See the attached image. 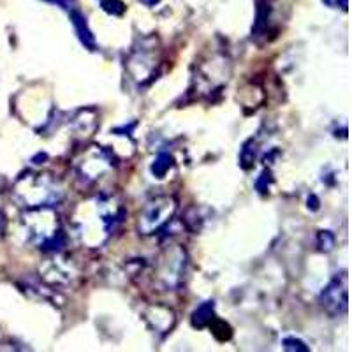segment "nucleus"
Wrapping results in <instances>:
<instances>
[{
	"mask_svg": "<svg viewBox=\"0 0 352 352\" xmlns=\"http://www.w3.org/2000/svg\"><path fill=\"white\" fill-rule=\"evenodd\" d=\"M125 210L113 196H99L83 203L74 212V228L81 241L88 247H97L111 236L124 220Z\"/></svg>",
	"mask_w": 352,
	"mask_h": 352,
	"instance_id": "f257e3e1",
	"label": "nucleus"
},
{
	"mask_svg": "<svg viewBox=\"0 0 352 352\" xmlns=\"http://www.w3.org/2000/svg\"><path fill=\"white\" fill-rule=\"evenodd\" d=\"M64 196V185L50 173H23L12 187V199L25 210L55 206Z\"/></svg>",
	"mask_w": 352,
	"mask_h": 352,
	"instance_id": "f03ea898",
	"label": "nucleus"
},
{
	"mask_svg": "<svg viewBox=\"0 0 352 352\" xmlns=\"http://www.w3.org/2000/svg\"><path fill=\"white\" fill-rule=\"evenodd\" d=\"M28 243H32L44 254L62 252L67 247V236L60 228V220L53 206L27 210L21 217Z\"/></svg>",
	"mask_w": 352,
	"mask_h": 352,
	"instance_id": "7ed1b4c3",
	"label": "nucleus"
},
{
	"mask_svg": "<svg viewBox=\"0 0 352 352\" xmlns=\"http://www.w3.org/2000/svg\"><path fill=\"white\" fill-rule=\"evenodd\" d=\"M187 252L178 243H168L160 250L153 268V285L159 291H176L184 284L185 270H187Z\"/></svg>",
	"mask_w": 352,
	"mask_h": 352,
	"instance_id": "20e7f679",
	"label": "nucleus"
},
{
	"mask_svg": "<svg viewBox=\"0 0 352 352\" xmlns=\"http://www.w3.org/2000/svg\"><path fill=\"white\" fill-rule=\"evenodd\" d=\"M178 203L173 196H157L144 204L138 213L136 229L141 236H152L175 217Z\"/></svg>",
	"mask_w": 352,
	"mask_h": 352,
	"instance_id": "39448f33",
	"label": "nucleus"
},
{
	"mask_svg": "<svg viewBox=\"0 0 352 352\" xmlns=\"http://www.w3.org/2000/svg\"><path fill=\"white\" fill-rule=\"evenodd\" d=\"M157 41L153 37L140 41L138 46L131 50L127 58V71L132 80L138 85L152 83L159 67V56H157Z\"/></svg>",
	"mask_w": 352,
	"mask_h": 352,
	"instance_id": "423d86ee",
	"label": "nucleus"
},
{
	"mask_svg": "<svg viewBox=\"0 0 352 352\" xmlns=\"http://www.w3.org/2000/svg\"><path fill=\"white\" fill-rule=\"evenodd\" d=\"M231 74V65L226 56H212L208 62L197 65V74L194 78V90L203 97H212L219 94L228 83Z\"/></svg>",
	"mask_w": 352,
	"mask_h": 352,
	"instance_id": "0eeeda50",
	"label": "nucleus"
},
{
	"mask_svg": "<svg viewBox=\"0 0 352 352\" xmlns=\"http://www.w3.org/2000/svg\"><path fill=\"white\" fill-rule=\"evenodd\" d=\"M115 168V159L109 150L102 146H88L74 160V171L78 180L85 185H92L99 180L100 176Z\"/></svg>",
	"mask_w": 352,
	"mask_h": 352,
	"instance_id": "6e6552de",
	"label": "nucleus"
},
{
	"mask_svg": "<svg viewBox=\"0 0 352 352\" xmlns=\"http://www.w3.org/2000/svg\"><path fill=\"white\" fill-rule=\"evenodd\" d=\"M39 276L46 285L64 287L80 276V264L67 254H52V257L39 266Z\"/></svg>",
	"mask_w": 352,
	"mask_h": 352,
	"instance_id": "1a4fd4ad",
	"label": "nucleus"
},
{
	"mask_svg": "<svg viewBox=\"0 0 352 352\" xmlns=\"http://www.w3.org/2000/svg\"><path fill=\"white\" fill-rule=\"evenodd\" d=\"M320 305L331 317H340L347 314L349 308V280L347 273L336 275L322 292H320Z\"/></svg>",
	"mask_w": 352,
	"mask_h": 352,
	"instance_id": "9d476101",
	"label": "nucleus"
},
{
	"mask_svg": "<svg viewBox=\"0 0 352 352\" xmlns=\"http://www.w3.org/2000/svg\"><path fill=\"white\" fill-rule=\"evenodd\" d=\"M143 319L150 329L159 335H168L176 324V314L166 305H148L143 310Z\"/></svg>",
	"mask_w": 352,
	"mask_h": 352,
	"instance_id": "9b49d317",
	"label": "nucleus"
},
{
	"mask_svg": "<svg viewBox=\"0 0 352 352\" xmlns=\"http://www.w3.org/2000/svg\"><path fill=\"white\" fill-rule=\"evenodd\" d=\"M97 125H99V120H97V111L92 108L88 109H80L76 115L72 116L71 120V129L76 132V136L80 138H90L94 132L97 131Z\"/></svg>",
	"mask_w": 352,
	"mask_h": 352,
	"instance_id": "f8f14e48",
	"label": "nucleus"
},
{
	"mask_svg": "<svg viewBox=\"0 0 352 352\" xmlns=\"http://www.w3.org/2000/svg\"><path fill=\"white\" fill-rule=\"evenodd\" d=\"M69 12H71V21L72 25H74V28H76V34L78 37H80L81 43H83V46L90 50V52H94V50L97 48L96 37H94L92 30L88 28L87 18H85L78 9H71Z\"/></svg>",
	"mask_w": 352,
	"mask_h": 352,
	"instance_id": "ddd939ff",
	"label": "nucleus"
},
{
	"mask_svg": "<svg viewBox=\"0 0 352 352\" xmlns=\"http://www.w3.org/2000/svg\"><path fill=\"white\" fill-rule=\"evenodd\" d=\"M270 18H272V6L268 4V0H259L257 2L256 23L252 28V39H259V37H264L268 34Z\"/></svg>",
	"mask_w": 352,
	"mask_h": 352,
	"instance_id": "4468645a",
	"label": "nucleus"
},
{
	"mask_svg": "<svg viewBox=\"0 0 352 352\" xmlns=\"http://www.w3.org/2000/svg\"><path fill=\"white\" fill-rule=\"evenodd\" d=\"M213 317H215V303H213V301H204V303H201L199 307L194 310L190 322H192L194 328L203 329L210 324V320H212Z\"/></svg>",
	"mask_w": 352,
	"mask_h": 352,
	"instance_id": "2eb2a0df",
	"label": "nucleus"
},
{
	"mask_svg": "<svg viewBox=\"0 0 352 352\" xmlns=\"http://www.w3.org/2000/svg\"><path fill=\"white\" fill-rule=\"evenodd\" d=\"M256 155H257V143L256 140H248L245 141L243 146H241L240 152V166L243 169H250L256 162Z\"/></svg>",
	"mask_w": 352,
	"mask_h": 352,
	"instance_id": "dca6fc26",
	"label": "nucleus"
},
{
	"mask_svg": "<svg viewBox=\"0 0 352 352\" xmlns=\"http://www.w3.org/2000/svg\"><path fill=\"white\" fill-rule=\"evenodd\" d=\"M208 326H210V329H212V335L215 336L219 342L231 340L232 328L228 324V322H226V320L219 319V317H213V319L210 320Z\"/></svg>",
	"mask_w": 352,
	"mask_h": 352,
	"instance_id": "f3484780",
	"label": "nucleus"
},
{
	"mask_svg": "<svg viewBox=\"0 0 352 352\" xmlns=\"http://www.w3.org/2000/svg\"><path fill=\"white\" fill-rule=\"evenodd\" d=\"M171 168H173V157L166 152H160L159 155L155 157V160H153V164L150 169H152V175L155 176V178H164Z\"/></svg>",
	"mask_w": 352,
	"mask_h": 352,
	"instance_id": "a211bd4d",
	"label": "nucleus"
},
{
	"mask_svg": "<svg viewBox=\"0 0 352 352\" xmlns=\"http://www.w3.org/2000/svg\"><path fill=\"white\" fill-rule=\"evenodd\" d=\"M203 222H204V219L199 215V210L197 208L187 210V213H185V217H184V224L188 231H192V232L201 231V228H203Z\"/></svg>",
	"mask_w": 352,
	"mask_h": 352,
	"instance_id": "6ab92c4d",
	"label": "nucleus"
},
{
	"mask_svg": "<svg viewBox=\"0 0 352 352\" xmlns=\"http://www.w3.org/2000/svg\"><path fill=\"white\" fill-rule=\"evenodd\" d=\"M317 247H319L320 252H331L335 248V234L331 231L317 232Z\"/></svg>",
	"mask_w": 352,
	"mask_h": 352,
	"instance_id": "aec40b11",
	"label": "nucleus"
},
{
	"mask_svg": "<svg viewBox=\"0 0 352 352\" xmlns=\"http://www.w3.org/2000/svg\"><path fill=\"white\" fill-rule=\"evenodd\" d=\"M100 8L113 16H122L125 12V4L122 0H100Z\"/></svg>",
	"mask_w": 352,
	"mask_h": 352,
	"instance_id": "412c9836",
	"label": "nucleus"
},
{
	"mask_svg": "<svg viewBox=\"0 0 352 352\" xmlns=\"http://www.w3.org/2000/svg\"><path fill=\"white\" fill-rule=\"evenodd\" d=\"M273 184V176H272V171L270 169H264L263 173H261V176L257 178L256 182V188L259 190L261 194H266L268 192L270 185Z\"/></svg>",
	"mask_w": 352,
	"mask_h": 352,
	"instance_id": "4be33fe9",
	"label": "nucleus"
},
{
	"mask_svg": "<svg viewBox=\"0 0 352 352\" xmlns=\"http://www.w3.org/2000/svg\"><path fill=\"white\" fill-rule=\"evenodd\" d=\"M282 345H284L285 351H291V352H308V347H307V345H305V342L298 340V338H294V336H287V338H284Z\"/></svg>",
	"mask_w": 352,
	"mask_h": 352,
	"instance_id": "5701e85b",
	"label": "nucleus"
},
{
	"mask_svg": "<svg viewBox=\"0 0 352 352\" xmlns=\"http://www.w3.org/2000/svg\"><path fill=\"white\" fill-rule=\"evenodd\" d=\"M328 8H342L347 11V0H322Z\"/></svg>",
	"mask_w": 352,
	"mask_h": 352,
	"instance_id": "b1692460",
	"label": "nucleus"
},
{
	"mask_svg": "<svg viewBox=\"0 0 352 352\" xmlns=\"http://www.w3.org/2000/svg\"><path fill=\"white\" fill-rule=\"evenodd\" d=\"M48 2H53V4H58V6H60V8L67 9V11L74 9V8H71V0H48Z\"/></svg>",
	"mask_w": 352,
	"mask_h": 352,
	"instance_id": "393cba45",
	"label": "nucleus"
},
{
	"mask_svg": "<svg viewBox=\"0 0 352 352\" xmlns=\"http://www.w3.org/2000/svg\"><path fill=\"white\" fill-rule=\"evenodd\" d=\"M140 2L144 6H148V8H153L155 4H159L160 0H140Z\"/></svg>",
	"mask_w": 352,
	"mask_h": 352,
	"instance_id": "a878e982",
	"label": "nucleus"
},
{
	"mask_svg": "<svg viewBox=\"0 0 352 352\" xmlns=\"http://www.w3.org/2000/svg\"><path fill=\"white\" fill-rule=\"evenodd\" d=\"M4 229H6V220H4V215H2V212H0V236L4 234Z\"/></svg>",
	"mask_w": 352,
	"mask_h": 352,
	"instance_id": "bb28decb",
	"label": "nucleus"
}]
</instances>
